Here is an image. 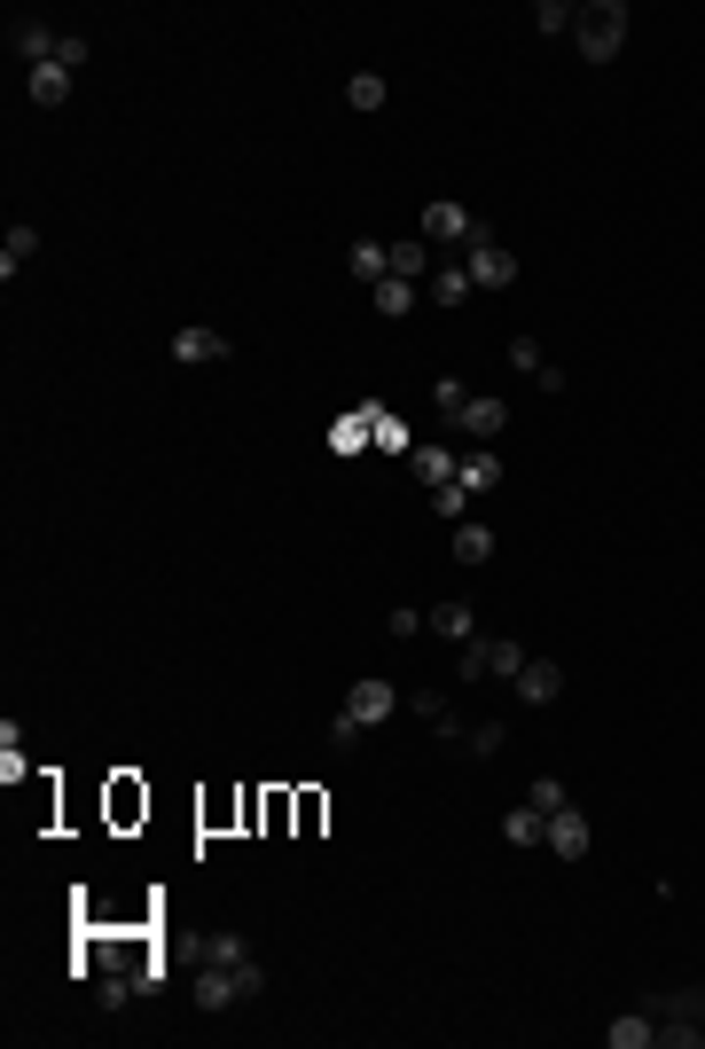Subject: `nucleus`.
Returning <instances> with one entry per match:
<instances>
[{
  "label": "nucleus",
  "mask_w": 705,
  "mask_h": 1049,
  "mask_svg": "<svg viewBox=\"0 0 705 1049\" xmlns=\"http://www.w3.org/2000/svg\"><path fill=\"white\" fill-rule=\"evenodd\" d=\"M55 63H63V71H78V63H86V40H78V32H63V47H55Z\"/></svg>",
  "instance_id": "a19ab883"
},
{
  "label": "nucleus",
  "mask_w": 705,
  "mask_h": 1049,
  "mask_svg": "<svg viewBox=\"0 0 705 1049\" xmlns=\"http://www.w3.org/2000/svg\"><path fill=\"white\" fill-rule=\"evenodd\" d=\"M423 267H431V243H423V235L392 243V275H400V283H408V275H423Z\"/></svg>",
  "instance_id": "393cba45"
},
{
  "label": "nucleus",
  "mask_w": 705,
  "mask_h": 1049,
  "mask_svg": "<svg viewBox=\"0 0 705 1049\" xmlns=\"http://www.w3.org/2000/svg\"><path fill=\"white\" fill-rule=\"evenodd\" d=\"M103 815H111V830H141V823H149V783L118 767V775L103 783Z\"/></svg>",
  "instance_id": "39448f33"
},
{
  "label": "nucleus",
  "mask_w": 705,
  "mask_h": 1049,
  "mask_svg": "<svg viewBox=\"0 0 705 1049\" xmlns=\"http://www.w3.org/2000/svg\"><path fill=\"white\" fill-rule=\"evenodd\" d=\"M361 439H377V415H345V423H337V447L352 455V447H361Z\"/></svg>",
  "instance_id": "7c9ffc66"
},
{
  "label": "nucleus",
  "mask_w": 705,
  "mask_h": 1049,
  "mask_svg": "<svg viewBox=\"0 0 705 1049\" xmlns=\"http://www.w3.org/2000/svg\"><path fill=\"white\" fill-rule=\"evenodd\" d=\"M455 557H463V564H486V557H494V533H486V524H455Z\"/></svg>",
  "instance_id": "a878e982"
},
{
  "label": "nucleus",
  "mask_w": 705,
  "mask_h": 1049,
  "mask_svg": "<svg viewBox=\"0 0 705 1049\" xmlns=\"http://www.w3.org/2000/svg\"><path fill=\"white\" fill-rule=\"evenodd\" d=\"M455 681H494V635H471L455 650Z\"/></svg>",
  "instance_id": "a211bd4d"
},
{
  "label": "nucleus",
  "mask_w": 705,
  "mask_h": 1049,
  "mask_svg": "<svg viewBox=\"0 0 705 1049\" xmlns=\"http://www.w3.org/2000/svg\"><path fill=\"white\" fill-rule=\"evenodd\" d=\"M408 470H415V478H423L431 494H439V486H455V478H463L448 447H408Z\"/></svg>",
  "instance_id": "2eb2a0df"
},
{
  "label": "nucleus",
  "mask_w": 705,
  "mask_h": 1049,
  "mask_svg": "<svg viewBox=\"0 0 705 1049\" xmlns=\"http://www.w3.org/2000/svg\"><path fill=\"white\" fill-rule=\"evenodd\" d=\"M463 267H471V283H478V290H509V283H517V258L502 251V235H494V227H478V235H471V258H463Z\"/></svg>",
  "instance_id": "20e7f679"
},
{
  "label": "nucleus",
  "mask_w": 705,
  "mask_h": 1049,
  "mask_svg": "<svg viewBox=\"0 0 705 1049\" xmlns=\"http://www.w3.org/2000/svg\"><path fill=\"white\" fill-rule=\"evenodd\" d=\"M329 744H337V752H352V744H361V721H352V713H345V706H337V713H329Z\"/></svg>",
  "instance_id": "e433bc0d"
},
{
  "label": "nucleus",
  "mask_w": 705,
  "mask_h": 1049,
  "mask_svg": "<svg viewBox=\"0 0 705 1049\" xmlns=\"http://www.w3.org/2000/svg\"><path fill=\"white\" fill-rule=\"evenodd\" d=\"M0 783H9V792L24 783V752H17V729H0Z\"/></svg>",
  "instance_id": "c85d7f7f"
},
{
  "label": "nucleus",
  "mask_w": 705,
  "mask_h": 1049,
  "mask_svg": "<svg viewBox=\"0 0 705 1049\" xmlns=\"http://www.w3.org/2000/svg\"><path fill=\"white\" fill-rule=\"evenodd\" d=\"M572 40L588 63H611L628 47V0H588V9H572Z\"/></svg>",
  "instance_id": "f03ea898"
},
{
  "label": "nucleus",
  "mask_w": 705,
  "mask_h": 1049,
  "mask_svg": "<svg viewBox=\"0 0 705 1049\" xmlns=\"http://www.w3.org/2000/svg\"><path fill=\"white\" fill-rule=\"evenodd\" d=\"M32 251H40V235H32V227H9V243H0V275H17Z\"/></svg>",
  "instance_id": "bb28decb"
},
{
  "label": "nucleus",
  "mask_w": 705,
  "mask_h": 1049,
  "mask_svg": "<svg viewBox=\"0 0 705 1049\" xmlns=\"http://www.w3.org/2000/svg\"><path fill=\"white\" fill-rule=\"evenodd\" d=\"M541 846H549V854H565V861H580V854H588V815H580V807H557Z\"/></svg>",
  "instance_id": "1a4fd4ad"
},
{
  "label": "nucleus",
  "mask_w": 705,
  "mask_h": 1049,
  "mask_svg": "<svg viewBox=\"0 0 705 1049\" xmlns=\"http://www.w3.org/2000/svg\"><path fill=\"white\" fill-rule=\"evenodd\" d=\"M345 713H352V721H361V729H377V721H392V713H400V697H392V681H377V674H361V681H352V689H345Z\"/></svg>",
  "instance_id": "0eeeda50"
},
{
  "label": "nucleus",
  "mask_w": 705,
  "mask_h": 1049,
  "mask_svg": "<svg viewBox=\"0 0 705 1049\" xmlns=\"http://www.w3.org/2000/svg\"><path fill=\"white\" fill-rule=\"evenodd\" d=\"M502 744H509V729H502V721H478V729H471V752H478V760H494Z\"/></svg>",
  "instance_id": "473e14b6"
},
{
  "label": "nucleus",
  "mask_w": 705,
  "mask_h": 1049,
  "mask_svg": "<svg viewBox=\"0 0 705 1049\" xmlns=\"http://www.w3.org/2000/svg\"><path fill=\"white\" fill-rule=\"evenodd\" d=\"M471 290H478V283H471V267H463V258H448V267H439V275H431V290H423V298H431V306H448V314H455V306H463Z\"/></svg>",
  "instance_id": "f8f14e48"
},
{
  "label": "nucleus",
  "mask_w": 705,
  "mask_h": 1049,
  "mask_svg": "<svg viewBox=\"0 0 705 1049\" xmlns=\"http://www.w3.org/2000/svg\"><path fill=\"white\" fill-rule=\"evenodd\" d=\"M377 447H392V455L408 447V423H400V415H377Z\"/></svg>",
  "instance_id": "58836bf2"
},
{
  "label": "nucleus",
  "mask_w": 705,
  "mask_h": 1049,
  "mask_svg": "<svg viewBox=\"0 0 705 1049\" xmlns=\"http://www.w3.org/2000/svg\"><path fill=\"white\" fill-rule=\"evenodd\" d=\"M643 1010L659 1018V1041H674V1049H697V1041H705V995H697V987H682V995H651Z\"/></svg>",
  "instance_id": "7ed1b4c3"
},
{
  "label": "nucleus",
  "mask_w": 705,
  "mask_h": 1049,
  "mask_svg": "<svg viewBox=\"0 0 705 1049\" xmlns=\"http://www.w3.org/2000/svg\"><path fill=\"white\" fill-rule=\"evenodd\" d=\"M525 807H541V815H557V807H565V783H557V775H541L534 792H525Z\"/></svg>",
  "instance_id": "72a5a7b5"
},
{
  "label": "nucleus",
  "mask_w": 705,
  "mask_h": 1049,
  "mask_svg": "<svg viewBox=\"0 0 705 1049\" xmlns=\"http://www.w3.org/2000/svg\"><path fill=\"white\" fill-rule=\"evenodd\" d=\"M24 95H32L40 110L71 103V71H63V63H32V78H24Z\"/></svg>",
  "instance_id": "4468645a"
},
{
  "label": "nucleus",
  "mask_w": 705,
  "mask_h": 1049,
  "mask_svg": "<svg viewBox=\"0 0 705 1049\" xmlns=\"http://www.w3.org/2000/svg\"><path fill=\"white\" fill-rule=\"evenodd\" d=\"M431 509L463 524V509H471V486H463V478H455V486H439V494H431Z\"/></svg>",
  "instance_id": "c756f323"
},
{
  "label": "nucleus",
  "mask_w": 705,
  "mask_h": 1049,
  "mask_svg": "<svg viewBox=\"0 0 705 1049\" xmlns=\"http://www.w3.org/2000/svg\"><path fill=\"white\" fill-rule=\"evenodd\" d=\"M235 353V345L220 337V329H181V337H172V361H181V369H197V361H228Z\"/></svg>",
  "instance_id": "9d476101"
},
{
  "label": "nucleus",
  "mask_w": 705,
  "mask_h": 1049,
  "mask_svg": "<svg viewBox=\"0 0 705 1049\" xmlns=\"http://www.w3.org/2000/svg\"><path fill=\"white\" fill-rule=\"evenodd\" d=\"M71 972H103V979H134L141 995L165 987V955H157V932L134 916V924H78V964Z\"/></svg>",
  "instance_id": "f257e3e1"
},
{
  "label": "nucleus",
  "mask_w": 705,
  "mask_h": 1049,
  "mask_svg": "<svg viewBox=\"0 0 705 1049\" xmlns=\"http://www.w3.org/2000/svg\"><path fill=\"white\" fill-rule=\"evenodd\" d=\"M502 838H509V846H541V838H549V815H541V807H509V815H502Z\"/></svg>",
  "instance_id": "6ab92c4d"
},
{
  "label": "nucleus",
  "mask_w": 705,
  "mask_h": 1049,
  "mask_svg": "<svg viewBox=\"0 0 705 1049\" xmlns=\"http://www.w3.org/2000/svg\"><path fill=\"white\" fill-rule=\"evenodd\" d=\"M345 103L352 110H385V71H352L345 78Z\"/></svg>",
  "instance_id": "b1692460"
},
{
  "label": "nucleus",
  "mask_w": 705,
  "mask_h": 1049,
  "mask_svg": "<svg viewBox=\"0 0 705 1049\" xmlns=\"http://www.w3.org/2000/svg\"><path fill=\"white\" fill-rule=\"evenodd\" d=\"M651 1041H659V1018H651V1010L611 1018V1049H651Z\"/></svg>",
  "instance_id": "aec40b11"
},
{
  "label": "nucleus",
  "mask_w": 705,
  "mask_h": 1049,
  "mask_svg": "<svg viewBox=\"0 0 705 1049\" xmlns=\"http://www.w3.org/2000/svg\"><path fill=\"white\" fill-rule=\"evenodd\" d=\"M463 486H471V494H494V486H502V463H494V455H471V463H463Z\"/></svg>",
  "instance_id": "cd10ccee"
},
{
  "label": "nucleus",
  "mask_w": 705,
  "mask_h": 1049,
  "mask_svg": "<svg viewBox=\"0 0 705 1049\" xmlns=\"http://www.w3.org/2000/svg\"><path fill=\"white\" fill-rule=\"evenodd\" d=\"M228 1003H243V979L220 972V964H204L197 972V1010H228Z\"/></svg>",
  "instance_id": "ddd939ff"
},
{
  "label": "nucleus",
  "mask_w": 705,
  "mask_h": 1049,
  "mask_svg": "<svg viewBox=\"0 0 705 1049\" xmlns=\"http://www.w3.org/2000/svg\"><path fill=\"white\" fill-rule=\"evenodd\" d=\"M525 658H534V650H517V643H494V681H517V674H525Z\"/></svg>",
  "instance_id": "2f4dec72"
},
{
  "label": "nucleus",
  "mask_w": 705,
  "mask_h": 1049,
  "mask_svg": "<svg viewBox=\"0 0 705 1049\" xmlns=\"http://www.w3.org/2000/svg\"><path fill=\"white\" fill-rule=\"evenodd\" d=\"M415 235H423L431 251H439V243H471V235H478V220H471L455 197H439V204H423V227H415Z\"/></svg>",
  "instance_id": "423d86ee"
},
{
  "label": "nucleus",
  "mask_w": 705,
  "mask_h": 1049,
  "mask_svg": "<svg viewBox=\"0 0 705 1049\" xmlns=\"http://www.w3.org/2000/svg\"><path fill=\"white\" fill-rule=\"evenodd\" d=\"M517 697H525V706H557V697H565V666H557V658H525Z\"/></svg>",
  "instance_id": "6e6552de"
},
{
  "label": "nucleus",
  "mask_w": 705,
  "mask_h": 1049,
  "mask_svg": "<svg viewBox=\"0 0 705 1049\" xmlns=\"http://www.w3.org/2000/svg\"><path fill=\"white\" fill-rule=\"evenodd\" d=\"M408 706H415L423 721H439V713H448V689H415V697H408Z\"/></svg>",
  "instance_id": "ea45409f"
},
{
  "label": "nucleus",
  "mask_w": 705,
  "mask_h": 1049,
  "mask_svg": "<svg viewBox=\"0 0 705 1049\" xmlns=\"http://www.w3.org/2000/svg\"><path fill=\"white\" fill-rule=\"evenodd\" d=\"M463 400H471V392H463L455 377H439V384H431V407H439V415H463Z\"/></svg>",
  "instance_id": "f704fd0d"
},
{
  "label": "nucleus",
  "mask_w": 705,
  "mask_h": 1049,
  "mask_svg": "<svg viewBox=\"0 0 705 1049\" xmlns=\"http://www.w3.org/2000/svg\"><path fill=\"white\" fill-rule=\"evenodd\" d=\"M322 823H329V792H298V823H291V838H322Z\"/></svg>",
  "instance_id": "412c9836"
},
{
  "label": "nucleus",
  "mask_w": 705,
  "mask_h": 1049,
  "mask_svg": "<svg viewBox=\"0 0 705 1049\" xmlns=\"http://www.w3.org/2000/svg\"><path fill=\"white\" fill-rule=\"evenodd\" d=\"M197 823H204V838L243 830V792H212V799H197Z\"/></svg>",
  "instance_id": "9b49d317"
},
{
  "label": "nucleus",
  "mask_w": 705,
  "mask_h": 1049,
  "mask_svg": "<svg viewBox=\"0 0 705 1049\" xmlns=\"http://www.w3.org/2000/svg\"><path fill=\"white\" fill-rule=\"evenodd\" d=\"M423 627H431V635H448V643H471V635H478L471 603H439V611H423Z\"/></svg>",
  "instance_id": "f3484780"
},
{
  "label": "nucleus",
  "mask_w": 705,
  "mask_h": 1049,
  "mask_svg": "<svg viewBox=\"0 0 705 1049\" xmlns=\"http://www.w3.org/2000/svg\"><path fill=\"white\" fill-rule=\"evenodd\" d=\"M455 423H463V431H471V439H502V423H509V407H502V400H478V392H471V400H463V415H455Z\"/></svg>",
  "instance_id": "dca6fc26"
},
{
  "label": "nucleus",
  "mask_w": 705,
  "mask_h": 1049,
  "mask_svg": "<svg viewBox=\"0 0 705 1049\" xmlns=\"http://www.w3.org/2000/svg\"><path fill=\"white\" fill-rule=\"evenodd\" d=\"M377 314H385V321H408V314H415V283L385 275V283H377Z\"/></svg>",
  "instance_id": "4be33fe9"
},
{
  "label": "nucleus",
  "mask_w": 705,
  "mask_h": 1049,
  "mask_svg": "<svg viewBox=\"0 0 705 1049\" xmlns=\"http://www.w3.org/2000/svg\"><path fill=\"white\" fill-rule=\"evenodd\" d=\"M204 964H220V972L251 964V940H243V932H212V940H204Z\"/></svg>",
  "instance_id": "5701e85b"
},
{
  "label": "nucleus",
  "mask_w": 705,
  "mask_h": 1049,
  "mask_svg": "<svg viewBox=\"0 0 705 1049\" xmlns=\"http://www.w3.org/2000/svg\"><path fill=\"white\" fill-rule=\"evenodd\" d=\"M509 369H525V377H541V345H534V337H509Z\"/></svg>",
  "instance_id": "4c0bfd02"
},
{
  "label": "nucleus",
  "mask_w": 705,
  "mask_h": 1049,
  "mask_svg": "<svg viewBox=\"0 0 705 1049\" xmlns=\"http://www.w3.org/2000/svg\"><path fill=\"white\" fill-rule=\"evenodd\" d=\"M534 32H572V9H565V0H541V9H534Z\"/></svg>",
  "instance_id": "c9c22d12"
}]
</instances>
